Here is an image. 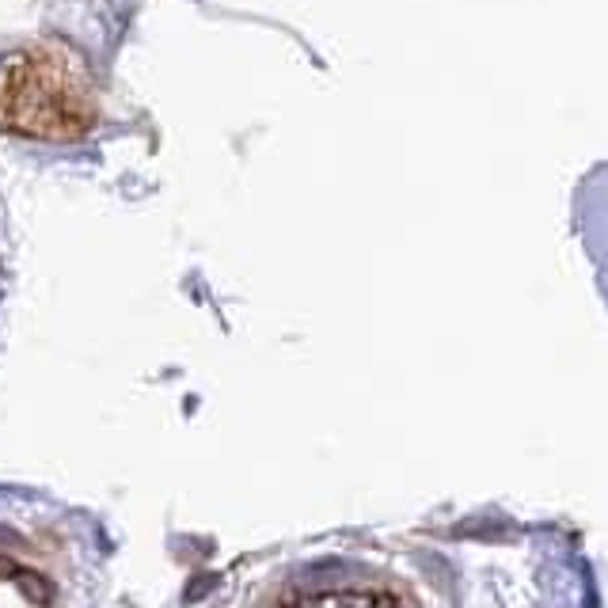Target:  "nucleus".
I'll list each match as a JSON object with an SVG mask.
<instances>
[{"instance_id": "f257e3e1", "label": "nucleus", "mask_w": 608, "mask_h": 608, "mask_svg": "<svg viewBox=\"0 0 608 608\" xmlns=\"http://www.w3.org/2000/svg\"><path fill=\"white\" fill-rule=\"evenodd\" d=\"M270 608H404L392 589L362 586V582H331V586H305L278 597Z\"/></svg>"}, {"instance_id": "f03ea898", "label": "nucleus", "mask_w": 608, "mask_h": 608, "mask_svg": "<svg viewBox=\"0 0 608 608\" xmlns=\"http://www.w3.org/2000/svg\"><path fill=\"white\" fill-rule=\"evenodd\" d=\"M0 608H50V589L8 555H0Z\"/></svg>"}]
</instances>
